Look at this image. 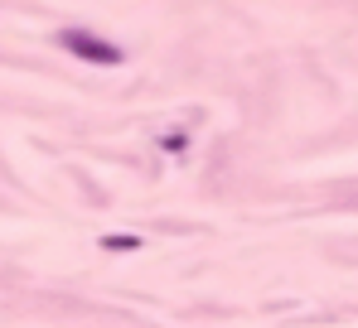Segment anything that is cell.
Instances as JSON below:
<instances>
[{
    "label": "cell",
    "mask_w": 358,
    "mask_h": 328,
    "mask_svg": "<svg viewBox=\"0 0 358 328\" xmlns=\"http://www.w3.org/2000/svg\"><path fill=\"white\" fill-rule=\"evenodd\" d=\"M63 49L73 58H83V63H121V49L117 44H107L102 34H87V29H63L59 34Z\"/></svg>",
    "instance_id": "1"
}]
</instances>
